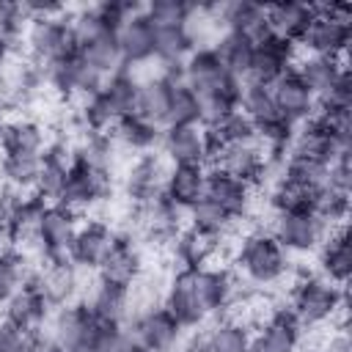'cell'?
I'll return each instance as SVG.
<instances>
[{
    "label": "cell",
    "mask_w": 352,
    "mask_h": 352,
    "mask_svg": "<svg viewBox=\"0 0 352 352\" xmlns=\"http://www.w3.org/2000/svg\"><path fill=\"white\" fill-rule=\"evenodd\" d=\"M302 264H297V258H292L270 231L264 228H250L236 239L234 248V258H231V270L236 272V278L245 283V289H258V292H270L280 300H286L289 283L297 275Z\"/></svg>",
    "instance_id": "6da1fadb"
},
{
    "label": "cell",
    "mask_w": 352,
    "mask_h": 352,
    "mask_svg": "<svg viewBox=\"0 0 352 352\" xmlns=\"http://www.w3.org/2000/svg\"><path fill=\"white\" fill-rule=\"evenodd\" d=\"M283 305L292 311V316L300 322L302 330H316L324 324L349 327V322H346V314H349L346 289L330 283L314 267L297 270V275L289 283Z\"/></svg>",
    "instance_id": "7a4b0ae2"
},
{
    "label": "cell",
    "mask_w": 352,
    "mask_h": 352,
    "mask_svg": "<svg viewBox=\"0 0 352 352\" xmlns=\"http://www.w3.org/2000/svg\"><path fill=\"white\" fill-rule=\"evenodd\" d=\"M308 55L336 58L341 66L349 69V47H352V6L346 3H330V6H314V19L305 28L300 44Z\"/></svg>",
    "instance_id": "3957f363"
},
{
    "label": "cell",
    "mask_w": 352,
    "mask_h": 352,
    "mask_svg": "<svg viewBox=\"0 0 352 352\" xmlns=\"http://www.w3.org/2000/svg\"><path fill=\"white\" fill-rule=\"evenodd\" d=\"M69 14H72V6H66L60 14L30 19V25H28L16 50H22L38 69H47V66L74 55L77 52V38L72 33Z\"/></svg>",
    "instance_id": "277c9868"
},
{
    "label": "cell",
    "mask_w": 352,
    "mask_h": 352,
    "mask_svg": "<svg viewBox=\"0 0 352 352\" xmlns=\"http://www.w3.org/2000/svg\"><path fill=\"white\" fill-rule=\"evenodd\" d=\"M264 231H270L292 258H314L330 234V228L314 212H272Z\"/></svg>",
    "instance_id": "5b68a950"
},
{
    "label": "cell",
    "mask_w": 352,
    "mask_h": 352,
    "mask_svg": "<svg viewBox=\"0 0 352 352\" xmlns=\"http://www.w3.org/2000/svg\"><path fill=\"white\" fill-rule=\"evenodd\" d=\"M116 190H118V184H116V179L110 173L88 168L80 160H72L58 204L66 206L69 212H74L77 217H91L96 212V206L102 201H107Z\"/></svg>",
    "instance_id": "8992f818"
},
{
    "label": "cell",
    "mask_w": 352,
    "mask_h": 352,
    "mask_svg": "<svg viewBox=\"0 0 352 352\" xmlns=\"http://www.w3.org/2000/svg\"><path fill=\"white\" fill-rule=\"evenodd\" d=\"M179 80L195 91V96H206V94H234V96H242V85L245 80L234 77L226 72V66L220 63L217 52L212 47H195L187 60L182 63L179 69Z\"/></svg>",
    "instance_id": "52a82bcc"
},
{
    "label": "cell",
    "mask_w": 352,
    "mask_h": 352,
    "mask_svg": "<svg viewBox=\"0 0 352 352\" xmlns=\"http://www.w3.org/2000/svg\"><path fill=\"white\" fill-rule=\"evenodd\" d=\"M162 308L179 322V327L184 333H198L209 322V316H206V311L201 305L198 289H195L192 270L170 272L168 286H165V297H162Z\"/></svg>",
    "instance_id": "ba28073f"
},
{
    "label": "cell",
    "mask_w": 352,
    "mask_h": 352,
    "mask_svg": "<svg viewBox=\"0 0 352 352\" xmlns=\"http://www.w3.org/2000/svg\"><path fill=\"white\" fill-rule=\"evenodd\" d=\"M132 338L146 349V352H179L182 344L187 341L190 333L179 327V322L160 305L146 314H138L135 319L126 322Z\"/></svg>",
    "instance_id": "9c48e42d"
},
{
    "label": "cell",
    "mask_w": 352,
    "mask_h": 352,
    "mask_svg": "<svg viewBox=\"0 0 352 352\" xmlns=\"http://www.w3.org/2000/svg\"><path fill=\"white\" fill-rule=\"evenodd\" d=\"M272 157H278V154H270V151L258 143V138H253L250 143L228 146V148L212 154V160H209L206 168L226 170L228 176H234V179H239V182L256 187V184L261 182L264 168H267V162H270Z\"/></svg>",
    "instance_id": "30bf717a"
},
{
    "label": "cell",
    "mask_w": 352,
    "mask_h": 352,
    "mask_svg": "<svg viewBox=\"0 0 352 352\" xmlns=\"http://www.w3.org/2000/svg\"><path fill=\"white\" fill-rule=\"evenodd\" d=\"M113 242H116V231L107 223H102L96 217H82L77 226V234L72 239V248H69V261L74 267L99 272Z\"/></svg>",
    "instance_id": "8fae6325"
},
{
    "label": "cell",
    "mask_w": 352,
    "mask_h": 352,
    "mask_svg": "<svg viewBox=\"0 0 352 352\" xmlns=\"http://www.w3.org/2000/svg\"><path fill=\"white\" fill-rule=\"evenodd\" d=\"M94 324H96V316L88 311V305L69 302V305L52 311V316L47 322V330H44V338L66 346L69 352H82Z\"/></svg>",
    "instance_id": "7c38bea8"
},
{
    "label": "cell",
    "mask_w": 352,
    "mask_h": 352,
    "mask_svg": "<svg viewBox=\"0 0 352 352\" xmlns=\"http://www.w3.org/2000/svg\"><path fill=\"white\" fill-rule=\"evenodd\" d=\"M297 44H289L283 38L267 36L264 41L256 44L253 50V60L248 69V82H258V85H272L280 74L292 72L294 58H297Z\"/></svg>",
    "instance_id": "4fadbf2b"
},
{
    "label": "cell",
    "mask_w": 352,
    "mask_h": 352,
    "mask_svg": "<svg viewBox=\"0 0 352 352\" xmlns=\"http://www.w3.org/2000/svg\"><path fill=\"white\" fill-rule=\"evenodd\" d=\"M302 341H305V330L292 316V311L280 305L270 322L253 330L250 352H302Z\"/></svg>",
    "instance_id": "5bb4252c"
},
{
    "label": "cell",
    "mask_w": 352,
    "mask_h": 352,
    "mask_svg": "<svg viewBox=\"0 0 352 352\" xmlns=\"http://www.w3.org/2000/svg\"><path fill=\"white\" fill-rule=\"evenodd\" d=\"M82 217L69 212L60 204H47L38 220V245L47 253V258H69L72 239L77 234Z\"/></svg>",
    "instance_id": "9a60e30c"
},
{
    "label": "cell",
    "mask_w": 352,
    "mask_h": 352,
    "mask_svg": "<svg viewBox=\"0 0 352 352\" xmlns=\"http://www.w3.org/2000/svg\"><path fill=\"white\" fill-rule=\"evenodd\" d=\"M160 151L170 165H206L209 162V143L206 129L201 124L192 126H165Z\"/></svg>",
    "instance_id": "2e32d148"
},
{
    "label": "cell",
    "mask_w": 352,
    "mask_h": 352,
    "mask_svg": "<svg viewBox=\"0 0 352 352\" xmlns=\"http://www.w3.org/2000/svg\"><path fill=\"white\" fill-rule=\"evenodd\" d=\"M314 270L327 278L330 283L346 289L352 278V242H349V228H336L324 236L319 250L314 253Z\"/></svg>",
    "instance_id": "e0dca14e"
},
{
    "label": "cell",
    "mask_w": 352,
    "mask_h": 352,
    "mask_svg": "<svg viewBox=\"0 0 352 352\" xmlns=\"http://www.w3.org/2000/svg\"><path fill=\"white\" fill-rule=\"evenodd\" d=\"M52 143H55V129H50L47 124H41V121H36L30 116H22L19 110L0 129V154H6V151L44 154Z\"/></svg>",
    "instance_id": "ac0fdd59"
},
{
    "label": "cell",
    "mask_w": 352,
    "mask_h": 352,
    "mask_svg": "<svg viewBox=\"0 0 352 352\" xmlns=\"http://www.w3.org/2000/svg\"><path fill=\"white\" fill-rule=\"evenodd\" d=\"M52 308L77 302V267L69 258H50L30 280Z\"/></svg>",
    "instance_id": "d6986e66"
},
{
    "label": "cell",
    "mask_w": 352,
    "mask_h": 352,
    "mask_svg": "<svg viewBox=\"0 0 352 352\" xmlns=\"http://www.w3.org/2000/svg\"><path fill=\"white\" fill-rule=\"evenodd\" d=\"M270 94H272V102H275L278 113L294 126L314 118V113H316V96L302 85V80L294 72L280 74L270 85Z\"/></svg>",
    "instance_id": "ffe728a7"
},
{
    "label": "cell",
    "mask_w": 352,
    "mask_h": 352,
    "mask_svg": "<svg viewBox=\"0 0 352 352\" xmlns=\"http://www.w3.org/2000/svg\"><path fill=\"white\" fill-rule=\"evenodd\" d=\"M143 272V250H140V239L129 236V234H116V242L110 248V253L104 256L99 275L102 280L118 283V286H129L140 278Z\"/></svg>",
    "instance_id": "44dd1931"
},
{
    "label": "cell",
    "mask_w": 352,
    "mask_h": 352,
    "mask_svg": "<svg viewBox=\"0 0 352 352\" xmlns=\"http://www.w3.org/2000/svg\"><path fill=\"white\" fill-rule=\"evenodd\" d=\"M52 311H55V308L41 297V292H38L36 286L25 283V286L6 302V308L0 311V316L8 319L11 324L28 330V333H38V336H44Z\"/></svg>",
    "instance_id": "7402d4cb"
},
{
    "label": "cell",
    "mask_w": 352,
    "mask_h": 352,
    "mask_svg": "<svg viewBox=\"0 0 352 352\" xmlns=\"http://www.w3.org/2000/svg\"><path fill=\"white\" fill-rule=\"evenodd\" d=\"M338 154H352V151H338L330 132L316 118L297 124L292 132V140L286 146V157H302V160H314V162H324V165H330Z\"/></svg>",
    "instance_id": "603a6c76"
},
{
    "label": "cell",
    "mask_w": 352,
    "mask_h": 352,
    "mask_svg": "<svg viewBox=\"0 0 352 352\" xmlns=\"http://www.w3.org/2000/svg\"><path fill=\"white\" fill-rule=\"evenodd\" d=\"M267 14V30L275 38H283L289 44H300L305 28L314 19V3H267L264 6Z\"/></svg>",
    "instance_id": "cb8c5ba5"
},
{
    "label": "cell",
    "mask_w": 352,
    "mask_h": 352,
    "mask_svg": "<svg viewBox=\"0 0 352 352\" xmlns=\"http://www.w3.org/2000/svg\"><path fill=\"white\" fill-rule=\"evenodd\" d=\"M154 36H157V28L146 19V14L143 11L132 14L116 33L124 66H140L154 60Z\"/></svg>",
    "instance_id": "d4e9b609"
},
{
    "label": "cell",
    "mask_w": 352,
    "mask_h": 352,
    "mask_svg": "<svg viewBox=\"0 0 352 352\" xmlns=\"http://www.w3.org/2000/svg\"><path fill=\"white\" fill-rule=\"evenodd\" d=\"M162 195L179 209L198 204L206 195V165H170Z\"/></svg>",
    "instance_id": "484cf974"
},
{
    "label": "cell",
    "mask_w": 352,
    "mask_h": 352,
    "mask_svg": "<svg viewBox=\"0 0 352 352\" xmlns=\"http://www.w3.org/2000/svg\"><path fill=\"white\" fill-rule=\"evenodd\" d=\"M195 336L204 352H250V341H253V330L226 316L209 319Z\"/></svg>",
    "instance_id": "4316f807"
},
{
    "label": "cell",
    "mask_w": 352,
    "mask_h": 352,
    "mask_svg": "<svg viewBox=\"0 0 352 352\" xmlns=\"http://www.w3.org/2000/svg\"><path fill=\"white\" fill-rule=\"evenodd\" d=\"M292 72L302 80V85L316 96V102L336 85V80L344 74V72H352L346 66H341L336 58H322V55H308L302 50H297V58H294V66Z\"/></svg>",
    "instance_id": "83f0119b"
},
{
    "label": "cell",
    "mask_w": 352,
    "mask_h": 352,
    "mask_svg": "<svg viewBox=\"0 0 352 352\" xmlns=\"http://www.w3.org/2000/svg\"><path fill=\"white\" fill-rule=\"evenodd\" d=\"M82 305H88V311L99 322L126 324L129 322V286H118V283L102 280V275H99L96 289L91 292V297Z\"/></svg>",
    "instance_id": "f1b7e54d"
},
{
    "label": "cell",
    "mask_w": 352,
    "mask_h": 352,
    "mask_svg": "<svg viewBox=\"0 0 352 352\" xmlns=\"http://www.w3.org/2000/svg\"><path fill=\"white\" fill-rule=\"evenodd\" d=\"M110 138L129 154H151L160 148L162 140V126H154L148 121H143L140 116H126L116 124V129L110 132Z\"/></svg>",
    "instance_id": "f546056e"
},
{
    "label": "cell",
    "mask_w": 352,
    "mask_h": 352,
    "mask_svg": "<svg viewBox=\"0 0 352 352\" xmlns=\"http://www.w3.org/2000/svg\"><path fill=\"white\" fill-rule=\"evenodd\" d=\"M245 226H250V223L248 220H234L226 209H220L209 198H201L198 204H192L187 209V228H195V231L209 234L214 239H223V236H228V234H234Z\"/></svg>",
    "instance_id": "4dcf8cb0"
},
{
    "label": "cell",
    "mask_w": 352,
    "mask_h": 352,
    "mask_svg": "<svg viewBox=\"0 0 352 352\" xmlns=\"http://www.w3.org/2000/svg\"><path fill=\"white\" fill-rule=\"evenodd\" d=\"M41 157L44 154H16V151H6L0 154V179L8 190L14 192H25V195H36V179L41 170Z\"/></svg>",
    "instance_id": "1f68e13d"
},
{
    "label": "cell",
    "mask_w": 352,
    "mask_h": 352,
    "mask_svg": "<svg viewBox=\"0 0 352 352\" xmlns=\"http://www.w3.org/2000/svg\"><path fill=\"white\" fill-rule=\"evenodd\" d=\"M168 99H170V69L165 77L148 80L138 85V99H135V116H140L143 121L162 126L165 129V118H168Z\"/></svg>",
    "instance_id": "d6a6232c"
},
{
    "label": "cell",
    "mask_w": 352,
    "mask_h": 352,
    "mask_svg": "<svg viewBox=\"0 0 352 352\" xmlns=\"http://www.w3.org/2000/svg\"><path fill=\"white\" fill-rule=\"evenodd\" d=\"M195 50L192 38L187 36L184 25L179 28H157L154 36V60L165 69H182L187 55Z\"/></svg>",
    "instance_id": "836d02e7"
},
{
    "label": "cell",
    "mask_w": 352,
    "mask_h": 352,
    "mask_svg": "<svg viewBox=\"0 0 352 352\" xmlns=\"http://www.w3.org/2000/svg\"><path fill=\"white\" fill-rule=\"evenodd\" d=\"M212 50L217 52V58H220V63L226 66L228 74H234L239 80L248 77V69H250V60H253V50H256V44L248 36L226 30Z\"/></svg>",
    "instance_id": "e575fe53"
},
{
    "label": "cell",
    "mask_w": 352,
    "mask_h": 352,
    "mask_svg": "<svg viewBox=\"0 0 352 352\" xmlns=\"http://www.w3.org/2000/svg\"><path fill=\"white\" fill-rule=\"evenodd\" d=\"M80 55L99 72V74H113L118 69H124V58H121V50H118V38L113 30H102L96 33L94 38L82 41L80 44Z\"/></svg>",
    "instance_id": "d590c367"
},
{
    "label": "cell",
    "mask_w": 352,
    "mask_h": 352,
    "mask_svg": "<svg viewBox=\"0 0 352 352\" xmlns=\"http://www.w3.org/2000/svg\"><path fill=\"white\" fill-rule=\"evenodd\" d=\"M102 99L116 110L118 118H126L135 113V99H138V80L129 74V69H118L113 74L104 77L102 88H99Z\"/></svg>",
    "instance_id": "8d00e7d4"
},
{
    "label": "cell",
    "mask_w": 352,
    "mask_h": 352,
    "mask_svg": "<svg viewBox=\"0 0 352 352\" xmlns=\"http://www.w3.org/2000/svg\"><path fill=\"white\" fill-rule=\"evenodd\" d=\"M198 124V96L179 80V69H170V99L165 126H192Z\"/></svg>",
    "instance_id": "74e56055"
},
{
    "label": "cell",
    "mask_w": 352,
    "mask_h": 352,
    "mask_svg": "<svg viewBox=\"0 0 352 352\" xmlns=\"http://www.w3.org/2000/svg\"><path fill=\"white\" fill-rule=\"evenodd\" d=\"M239 113H245L253 126H264V124H270V121H275L280 116L275 102H272L270 85H258V82H248V80L242 85Z\"/></svg>",
    "instance_id": "f35d334b"
},
{
    "label": "cell",
    "mask_w": 352,
    "mask_h": 352,
    "mask_svg": "<svg viewBox=\"0 0 352 352\" xmlns=\"http://www.w3.org/2000/svg\"><path fill=\"white\" fill-rule=\"evenodd\" d=\"M330 231L336 228H344L346 220H349V192H341V190H333V187H319L316 190V198H314V209H311Z\"/></svg>",
    "instance_id": "ab89813d"
},
{
    "label": "cell",
    "mask_w": 352,
    "mask_h": 352,
    "mask_svg": "<svg viewBox=\"0 0 352 352\" xmlns=\"http://www.w3.org/2000/svg\"><path fill=\"white\" fill-rule=\"evenodd\" d=\"M129 341H132V333L126 324H107L96 319L82 352H124Z\"/></svg>",
    "instance_id": "60d3db41"
},
{
    "label": "cell",
    "mask_w": 352,
    "mask_h": 352,
    "mask_svg": "<svg viewBox=\"0 0 352 352\" xmlns=\"http://www.w3.org/2000/svg\"><path fill=\"white\" fill-rule=\"evenodd\" d=\"M190 3L184 0H151L143 3V14L154 28H179L184 25Z\"/></svg>",
    "instance_id": "b9f144b4"
},
{
    "label": "cell",
    "mask_w": 352,
    "mask_h": 352,
    "mask_svg": "<svg viewBox=\"0 0 352 352\" xmlns=\"http://www.w3.org/2000/svg\"><path fill=\"white\" fill-rule=\"evenodd\" d=\"M41 341H44V336L28 333L0 316V352H38Z\"/></svg>",
    "instance_id": "7bdbcfd3"
},
{
    "label": "cell",
    "mask_w": 352,
    "mask_h": 352,
    "mask_svg": "<svg viewBox=\"0 0 352 352\" xmlns=\"http://www.w3.org/2000/svg\"><path fill=\"white\" fill-rule=\"evenodd\" d=\"M28 25H30V16L25 3H0V33L11 38L14 47H19Z\"/></svg>",
    "instance_id": "ee69618b"
},
{
    "label": "cell",
    "mask_w": 352,
    "mask_h": 352,
    "mask_svg": "<svg viewBox=\"0 0 352 352\" xmlns=\"http://www.w3.org/2000/svg\"><path fill=\"white\" fill-rule=\"evenodd\" d=\"M25 286V267L16 256H6L0 258V311L6 308V302Z\"/></svg>",
    "instance_id": "f6af8a7d"
},
{
    "label": "cell",
    "mask_w": 352,
    "mask_h": 352,
    "mask_svg": "<svg viewBox=\"0 0 352 352\" xmlns=\"http://www.w3.org/2000/svg\"><path fill=\"white\" fill-rule=\"evenodd\" d=\"M316 107H352V72H344L336 85L316 102Z\"/></svg>",
    "instance_id": "bcb514c9"
},
{
    "label": "cell",
    "mask_w": 352,
    "mask_h": 352,
    "mask_svg": "<svg viewBox=\"0 0 352 352\" xmlns=\"http://www.w3.org/2000/svg\"><path fill=\"white\" fill-rule=\"evenodd\" d=\"M14 50H16V47L11 44V38H6V36L0 33V63H3V60H6V58L14 52Z\"/></svg>",
    "instance_id": "7dc6e473"
},
{
    "label": "cell",
    "mask_w": 352,
    "mask_h": 352,
    "mask_svg": "<svg viewBox=\"0 0 352 352\" xmlns=\"http://www.w3.org/2000/svg\"><path fill=\"white\" fill-rule=\"evenodd\" d=\"M38 352H69V349L60 346V344H55V341H50V338H44V341L38 344Z\"/></svg>",
    "instance_id": "c3c4849f"
},
{
    "label": "cell",
    "mask_w": 352,
    "mask_h": 352,
    "mask_svg": "<svg viewBox=\"0 0 352 352\" xmlns=\"http://www.w3.org/2000/svg\"><path fill=\"white\" fill-rule=\"evenodd\" d=\"M124 352H146V349H143V346H140V344H138V341L132 338V341H129V346H126Z\"/></svg>",
    "instance_id": "681fc988"
}]
</instances>
